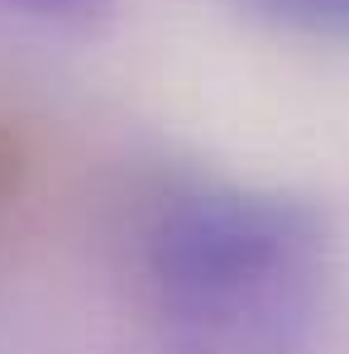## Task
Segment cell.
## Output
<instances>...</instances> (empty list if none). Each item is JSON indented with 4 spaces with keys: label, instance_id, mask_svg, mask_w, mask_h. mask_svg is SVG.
Here are the masks:
<instances>
[{
    "label": "cell",
    "instance_id": "7a4b0ae2",
    "mask_svg": "<svg viewBox=\"0 0 349 354\" xmlns=\"http://www.w3.org/2000/svg\"><path fill=\"white\" fill-rule=\"evenodd\" d=\"M244 15L311 39H349V0H234Z\"/></svg>",
    "mask_w": 349,
    "mask_h": 354
},
{
    "label": "cell",
    "instance_id": "3957f363",
    "mask_svg": "<svg viewBox=\"0 0 349 354\" xmlns=\"http://www.w3.org/2000/svg\"><path fill=\"white\" fill-rule=\"evenodd\" d=\"M0 5L34 15V19H48V24H96L111 15L115 0H0Z\"/></svg>",
    "mask_w": 349,
    "mask_h": 354
},
{
    "label": "cell",
    "instance_id": "6da1fadb",
    "mask_svg": "<svg viewBox=\"0 0 349 354\" xmlns=\"http://www.w3.org/2000/svg\"><path fill=\"white\" fill-rule=\"evenodd\" d=\"M163 354H301L330 283L326 221L287 192L191 187L139 244Z\"/></svg>",
    "mask_w": 349,
    "mask_h": 354
}]
</instances>
